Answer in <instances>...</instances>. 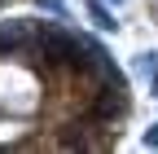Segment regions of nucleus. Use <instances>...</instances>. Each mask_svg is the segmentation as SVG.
Returning a JSON list of instances; mask_svg holds the SVG:
<instances>
[{"label":"nucleus","mask_w":158,"mask_h":154,"mask_svg":"<svg viewBox=\"0 0 158 154\" xmlns=\"http://www.w3.org/2000/svg\"><path fill=\"white\" fill-rule=\"evenodd\" d=\"M123 114H127V84H97V92H92L88 106H84V119L114 128Z\"/></svg>","instance_id":"nucleus-1"},{"label":"nucleus","mask_w":158,"mask_h":154,"mask_svg":"<svg viewBox=\"0 0 158 154\" xmlns=\"http://www.w3.org/2000/svg\"><path fill=\"white\" fill-rule=\"evenodd\" d=\"M88 18H92L101 31H114V27H118V22H114V13H110L106 5H88Z\"/></svg>","instance_id":"nucleus-2"},{"label":"nucleus","mask_w":158,"mask_h":154,"mask_svg":"<svg viewBox=\"0 0 158 154\" xmlns=\"http://www.w3.org/2000/svg\"><path fill=\"white\" fill-rule=\"evenodd\" d=\"M136 66H141L145 75H154V71H158V53H141V62H136Z\"/></svg>","instance_id":"nucleus-3"},{"label":"nucleus","mask_w":158,"mask_h":154,"mask_svg":"<svg viewBox=\"0 0 158 154\" xmlns=\"http://www.w3.org/2000/svg\"><path fill=\"white\" fill-rule=\"evenodd\" d=\"M145 145H154V150H158V123H154V128L145 132Z\"/></svg>","instance_id":"nucleus-4"},{"label":"nucleus","mask_w":158,"mask_h":154,"mask_svg":"<svg viewBox=\"0 0 158 154\" xmlns=\"http://www.w3.org/2000/svg\"><path fill=\"white\" fill-rule=\"evenodd\" d=\"M154 92H158V71H154Z\"/></svg>","instance_id":"nucleus-5"}]
</instances>
